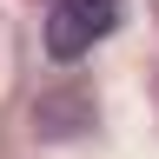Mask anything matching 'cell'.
Returning a JSON list of instances; mask_svg holds the SVG:
<instances>
[{
	"instance_id": "1",
	"label": "cell",
	"mask_w": 159,
	"mask_h": 159,
	"mask_svg": "<svg viewBox=\"0 0 159 159\" xmlns=\"http://www.w3.org/2000/svg\"><path fill=\"white\" fill-rule=\"evenodd\" d=\"M119 27V0H60L47 13V53L53 60H80Z\"/></svg>"
}]
</instances>
